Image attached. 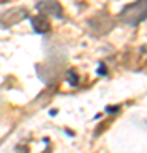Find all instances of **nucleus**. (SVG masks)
Wrapping results in <instances>:
<instances>
[{
	"label": "nucleus",
	"mask_w": 147,
	"mask_h": 153,
	"mask_svg": "<svg viewBox=\"0 0 147 153\" xmlns=\"http://www.w3.org/2000/svg\"><path fill=\"white\" fill-rule=\"evenodd\" d=\"M120 19L128 26H137L142 21L147 19V2H135V4H128L121 9Z\"/></svg>",
	"instance_id": "f257e3e1"
},
{
	"label": "nucleus",
	"mask_w": 147,
	"mask_h": 153,
	"mask_svg": "<svg viewBox=\"0 0 147 153\" xmlns=\"http://www.w3.org/2000/svg\"><path fill=\"white\" fill-rule=\"evenodd\" d=\"M39 12H41V16H55V17H62L63 16V9L58 2H39L38 5H36Z\"/></svg>",
	"instance_id": "f03ea898"
},
{
	"label": "nucleus",
	"mask_w": 147,
	"mask_h": 153,
	"mask_svg": "<svg viewBox=\"0 0 147 153\" xmlns=\"http://www.w3.org/2000/svg\"><path fill=\"white\" fill-rule=\"evenodd\" d=\"M31 22H33V27H34V33L38 34H44L48 33L50 27H51V24H50V21L46 19L44 16H36L31 19Z\"/></svg>",
	"instance_id": "7ed1b4c3"
}]
</instances>
